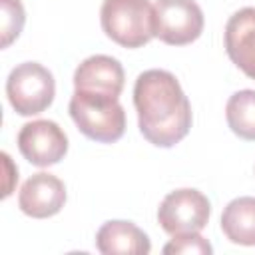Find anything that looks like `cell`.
I'll use <instances>...</instances> for the list:
<instances>
[{
    "mask_svg": "<svg viewBox=\"0 0 255 255\" xmlns=\"http://www.w3.org/2000/svg\"><path fill=\"white\" fill-rule=\"evenodd\" d=\"M133 106L141 135L157 147H173L191 128V104L167 70H145L133 84Z\"/></svg>",
    "mask_w": 255,
    "mask_h": 255,
    "instance_id": "cell-1",
    "label": "cell"
},
{
    "mask_svg": "<svg viewBox=\"0 0 255 255\" xmlns=\"http://www.w3.org/2000/svg\"><path fill=\"white\" fill-rule=\"evenodd\" d=\"M96 247L104 255H147L149 237L131 221H106L96 233Z\"/></svg>",
    "mask_w": 255,
    "mask_h": 255,
    "instance_id": "cell-11",
    "label": "cell"
},
{
    "mask_svg": "<svg viewBox=\"0 0 255 255\" xmlns=\"http://www.w3.org/2000/svg\"><path fill=\"white\" fill-rule=\"evenodd\" d=\"M163 253L165 255H175V253H181V255H191V253L209 255V253H213V247L199 233H183V235H173V239L163 247Z\"/></svg>",
    "mask_w": 255,
    "mask_h": 255,
    "instance_id": "cell-15",
    "label": "cell"
},
{
    "mask_svg": "<svg viewBox=\"0 0 255 255\" xmlns=\"http://www.w3.org/2000/svg\"><path fill=\"white\" fill-rule=\"evenodd\" d=\"M225 50L231 62L255 80V8L237 10L225 24Z\"/></svg>",
    "mask_w": 255,
    "mask_h": 255,
    "instance_id": "cell-10",
    "label": "cell"
},
{
    "mask_svg": "<svg viewBox=\"0 0 255 255\" xmlns=\"http://www.w3.org/2000/svg\"><path fill=\"white\" fill-rule=\"evenodd\" d=\"M221 231L231 243L255 245V197H237L221 213Z\"/></svg>",
    "mask_w": 255,
    "mask_h": 255,
    "instance_id": "cell-12",
    "label": "cell"
},
{
    "mask_svg": "<svg viewBox=\"0 0 255 255\" xmlns=\"http://www.w3.org/2000/svg\"><path fill=\"white\" fill-rule=\"evenodd\" d=\"M68 112L78 129L100 143H114L126 131V110L118 98L76 92Z\"/></svg>",
    "mask_w": 255,
    "mask_h": 255,
    "instance_id": "cell-2",
    "label": "cell"
},
{
    "mask_svg": "<svg viewBox=\"0 0 255 255\" xmlns=\"http://www.w3.org/2000/svg\"><path fill=\"white\" fill-rule=\"evenodd\" d=\"M6 96L20 116H36L48 110L56 96V82L48 68L38 62L18 64L6 80Z\"/></svg>",
    "mask_w": 255,
    "mask_h": 255,
    "instance_id": "cell-4",
    "label": "cell"
},
{
    "mask_svg": "<svg viewBox=\"0 0 255 255\" xmlns=\"http://www.w3.org/2000/svg\"><path fill=\"white\" fill-rule=\"evenodd\" d=\"M2 10V48H8L22 32L26 12L20 0H0Z\"/></svg>",
    "mask_w": 255,
    "mask_h": 255,
    "instance_id": "cell-14",
    "label": "cell"
},
{
    "mask_svg": "<svg viewBox=\"0 0 255 255\" xmlns=\"http://www.w3.org/2000/svg\"><path fill=\"white\" fill-rule=\"evenodd\" d=\"M18 149L32 165L50 167L68 153V135L52 120H34L20 128Z\"/></svg>",
    "mask_w": 255,
    "mask_h": 255,
    "instance_id": "cell-7",
    "label": "cell"
},
{
    "mask_svg": "<svg viewBox=\"0 0 255 255\" xmlns=\"http://www.w3.org/2000/svg\"><path fill=\"white\" fill-rule=\"evenodd\" d=\"M209 199L191 187L175 189L163 197L157 209V221L169 235L199 233L209 221Z\"/></svg>",
    "mask_w": 255,
    "mask_h": 255,
    "instance_id": "cell-6",
    "label": "cell"
},
{
    "mask_svg": "<svg viewBox=\"0 0 255 255\" xmlns=\"http://www.w3.org/2000/svg\"><path fill=\"white\" fill-rule=\"evenodd\" d=\"M225 118L235 135L255 141V90L235 92L225 106Z\"/></svg>",
    "mask_w": 255,
    "mask_h": 255,
    "instance_id": "cell-13",
    "label": "cell"
},
{
    "mask_svg": "<svg viewBox=\"0 0 255 255\" xmlns=\"http://www.w3.org/2000/svg\"><path fill=\"white\" fill-rule=\"evenodd\" d=\"M66 203V185L60 177L38 171L28 177L18 193V207L22 213L34 219H46L56 213Z\"/></svg>",
    "mask_w": 255,
    "mask_h": 255,
    "instance_id": "cell-8",
    "label": "cell"
},
{
    "mask_svg": "<svg viewBox=\"0 0 255 255\" xmlns=\"http://www.w3.org/2000/svg\"><path fill=\"white\" fill-rule=\"evenodd\" d=\"M126 74L122 64L106 54L86 58L74 72V90L98 96L120 98L124 90Z\"/></svg>",
    "mask_w": 255,
    "mask_h": 255,
    "instance_id": "cell-9",
    "label": "cell"
},
{
    "mask_svg": "<svg viewBox=\"0 0 255 255\" xmlns=\"http://www.w3.org/2000/svg\"><path fill=\"white\" fill-rule=\"evenodd\" d=\"M203 10L195 0H157L153 6L155 38L169 46L195 42L203 32Z\"/></svg>",
    "mask_w": 255,
    "mask_h": 255,
    "instance_id": "cell-5",
    "label": "cell"
},
{
    "mask_svg": "<svg viewBox=\"0 0 255 255\" xmlns=\"http://www.w3.org/2000/svg\"><path fill=\"white\" fill-rule=\"evenodd\" d=\"M102 30L124 48H139L153 36V6L149 0H104Z\"/></svg>",
    "mask_w": 255,
    "mask_h": 255,
    "instance_id": "cell-3",
    "label": "cell"
}]
</instances>
